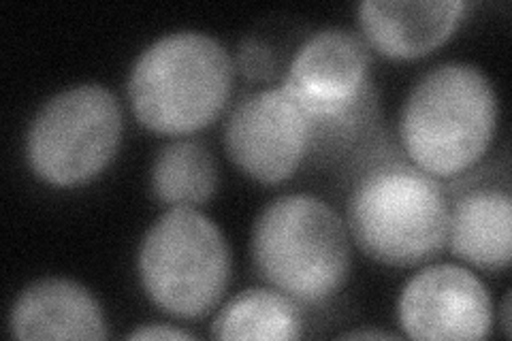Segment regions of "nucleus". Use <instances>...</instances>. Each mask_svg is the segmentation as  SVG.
I'll return each instance as SVG.
<instances>
[{"label": "nucleus", "mask_w": 512, "mask_h": 341, "mask_svg": "<svg viewBox=\"0 0 512 341\" xmlns=\"http://www.w3.org/2000/svg\"><path fill=\"white\" fill-rule=\"evenodd\" d=\"M498 126V96L489 77L468 62H444L425 73L399 116L408 158L436 180H453L483 158Z\"/></svg>", "instance_id": "1"}, {"label": "nucleus", "mask_w": 512, "mask_h": 341, "mask_svg": "<svg viewBox=\"0 0 512 341\" xmlns=\"http://www.w3.org/2000/svg\"><path fill=\"white\" fill-rule=\"evenodd\" d=\"M233 60L224 45L197 30L160 37L135 60L128 101L154 133L188 135L210 126L227 107Z\"/></svg>", "instance_id": "2"}, {"label": "nucleus", "mask_w": 512, "mask_h": 341, "mask_svg": "<svg viewBox=\"0 0 512 341\" xmlns=\"http://www.w3.org/2000/svg\"><path fill=\"white\" fill-rule=\"evenodd\" d=\"M346 222L365 256L391 267L434 258L448 237V199L436 177L402 160L365 171L350 192Z\"/></svg>", "instance_id": "3"}, {"label": "nucleus", "mask_w": 512, "mask_h": 341, "mask_svg": "<svg viewBox=\"0 0 512 341\" xmlns=\"http://www.w3.org/2000/svg\"><path fill=\"white\" fill-rule=\"evenodd\" d=\"M252 258L276 290L295 303L318 305L348 280L346 224L329 203L312 194H284L256 218Z\"/></svg>", "instance_id": "4"}, {"label": "nucleus", "mask_w": 512, "mask_h": 341, "mask_svg": "<svg viewBox=\"0 0 512 341\" xmlns=\"http://www.w3.org/2000/svg\"><path fill=\"white\" fill-rule=\"evenodd\" d=\"M139 278L150 301L163 312L178 318L205 316L229 286V243L197 209L171 207L141 241Z\"/></svg>", "instance_id": "5"}, {"label": "nucleus", "mask_w": 512, "mask_h": 341, "mask_svg": "<svg viewBox=\"0 0 512 341\" xmlns=\"http://www.w3.org/2000/svg\"><path fill=\"white\" fill-rule=\"evenodd\" d=\"M122 139V109L99 84L52 96L32 118L26 160L39 180L60 188L86 184L114 160Z\"/></svg>", "instance_id": "6"}, {"label": "nucleus", "mask_w": 512, "mask_h": 341, "mask_svg": "<svg viewBox=\"0 0 512 341\" xmlns=\"http://www.w3.org/2000/svg\"><path fill=\"white\" fill-rule=\"evenodd\" d=\"M282 90L310 120L312 143L350 135L370 120L376 103L370 45L348 28L314 32L295 54Z\"/></svg>", "instance_id": "7"}, {"label": "nucleus", "mask_w": 512, "mask_h": 341, "mask_svg": "<svg viewBox=\"0 0 512 341\" xmlns=\"http://www.w3.org/2000/svg\"><path fill=\"white\" fill-rule=\"evenodd\" d=\"M312 145V124L282 88L248 94L224 126L233 165L261 184L295 175Z\"/></svg>", "instance_id": "8"}, {"label": "nucleus", "mask_w": 512, "mask_h": 341, "mask_svg": "<svg viewBox=\"0 0 512 341\" xmlns=\"http://www.w3.org/2000/svg\"><path fill=\"white\" fill-rule=\"evenodd\" d=\"M399 322L412 339H485L493 327L489 290L459 265H431L404 286Z\"/></svg>", "instance_id": "9"}, {"label": "nucleus", "mask_w": 512, "mask_h": 341, "mask_svg": "<svg viewBox=\"0 0 512 341\" xmlns=\"http://www.w3.org/2000/svg\"><path fill=\"white\" fill-rule=\"evenodd\" d=\"M466 9L459 0H367L357 7V15L370 50L408 60L440 47Z\"/></svg>", "instance_id": "10"}, {"label": "nucleus", "mask_w": 512, "mask_h": 341, "mask_svg": "<svg viewBox=\"0 0 512 341\" xmlns=\"http://www.w3.org/2000/svg\"><path fill=\"white\" fill-rule=\"evenodd\" d=\"M15 339H105L107 322L90 290L64 278L30 284L9 316Z\"/></svg>", "instance_id": "11"}, {"label": "nucleus", "mask_w": 512, "mask_h": 341, "mask_svg": "<svg viewBox=\"0 0 512 341\" xmlns=\"http://www.w3.org/2000/svg\"><path fill=\"white\" fill-rule=\"evenodd\" d=\"M451 250L485 271H502L512 256V199L508 186L463 188L448 203Z\"/></svg>", "instance_id": "12"}, {"label": "nucleus", "mask_w": 512, "mask_h": 341, "mask_svg": "<svg viewBox=\"0 0 512 341\" xmlns=\"http://www.w3.org/2000/svg\"><path fill=\"white\" fill-rule=\"evenodd\" d=\"M303 335L297 303L280 290L248 288L222 307L212 324L216 339L286 341Z\"/></svg>", "instance_id": "13"}, {"label": "nucleus", "mask_w": 512, "mask_h": 341, "mask_svg": "<svg viewBox=\"0 0 512 341\" xmlns=\"http://www.w3.org/2000/svg\"><path fill=\"white\" fill-rule=\"evenodd\" d=\"M218 169L201 141L180 139L165 145L152 165V192L160 203L192 207L212 199Z\"/></svg>", "instance_id": "14"}, {"label": "nucleus", "mask_w": 512, "mask_h": 341, "mask_svg": "<svg viewBox=\"0 0 512 341\" xmlns=\"http://www.w3.org/2000/svg\"><path fill=\"white\" fill-rule=\"evenodd\" d=\"M237 69L250 81H269L276 75V58L265 43L246 37L237 47Z\"/></svg>", "instance_id": "15"}, {"label": "nucleus", "mask_w": 512, "mask_h": 341, "mask_svg": "<svg viewBox=\"0 0 512 341\" xmlns=\"http://www.w3.org/2000/svg\"><path fill=\"white\" fill-rule=\"evenodd\" d=\"M188 331H180L167 327V324H146V327H139L133 333H128V339H192Z\"/></svg>", "instance_id": "16"}, {"label": "nucleus", "mask_w": 512, "mask_h": 341, "mask_svg": "<svg viewBox=\"0 0 512 341\" xmlns=\"http://www.w3.org/2000/svg\"><path fill=\"white\" fill-rule=\"evenodd\" d=\"M344 339H395L393 333H382V331H352L344 333Z\"/></svg>", "instance_id": "17"}, {"label": "nucleus", "mask_w": 512, "mask_h": 341, "mask_svg": "<svg viewBox=\"0 0 512 341\" xmlns=\"http://www.w3.org/2000/svg\"><path fill=\"white\" fill-rule=\"evenodd\" d=\"M502 329H504V335L510 337V295H506L502 303Z\"/></svg>", "instance_id": "18"}]
</instances>
